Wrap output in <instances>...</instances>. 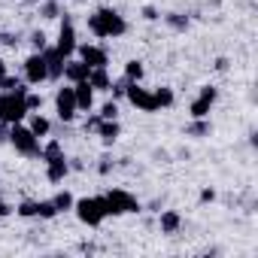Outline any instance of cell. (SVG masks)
Returning a JSON list of instances; mask_svg holds the SVG:
<instances>
[{"label":"cell","instance_id":"1","mask_svg":"<svg viewBox=\"0 0 258 258\" xmlns=\"http://www.w3.org/2000/svg\"><path fill=\"white\" fill-rule=\"evenodd\" d=\"M88 31L97 37V40H118L127 34V22L118 10L112 7H100L88 16Z\"/></svg>","mask_w":258,"mask_h":258},{"label":"cell","instance_id":"2","mask_svg":"<svg viewBox=\"0 0 258 258\" xmlns=\"http://www.w3.org/2000/svg\"><path fill=\"white\" fill-rule=\"evenodd\" d=\"M7 143L19 152V155H25V158H40V149H43V143H40V137L31 131L28 124H10V137H7Z\"/></svg>","mask_w":258,"mask_h":258},{"label":"cell","instance_id":"3","mask_svg":"<svg viewBox=\"0 0 258 258\" xmlns=\"http://www.w3.org/2000/svg\"><path fill=\"white\" fill-rule=\"evenodd\" d=\"M73 213H76V219H79L82 225H88V228H100L103 219H109V216H106L103 195H97V198H79V201L73 204Z\"/></svg>","mask_w":258,"mask_h":258},{"label":"cell","instance_id":"4","mask_svg":"<svg viewBox=\"0 0 258 258\" xmlns=\"http://www.w3.org/2000/svg\"><path fill=\"white\" fill-rule=\"evenodd\" d=\"M103 204H106V216H127V213H140L143 204L124 188H109L103 195Z\"/></svg>","mask_w":258,"mask_h":258},{"label":"cell","instance_id":"5","mask_svg":"<svg viewBox=\"0 0 258 258\" xmlns=\"http://www.w3.org/2000/svg\"><path fill=\"white\" fill-rule=\"evenodd\" d=\"M28 106H25V97L22 94H7L0 91V124H19L28 118Z\"/></svg>","mask_w":258,"mask_h":258},{"label":"cell","instance_id":"6","mask_svg":"<svg viewBox=\"0 0 258 258\" xmlns=\"http://www.w3.org/2000/svg\"><path fill=\"white\" fill-rule=\"evenodd\" d=\"M76 25H73V16L70 13H61V31H58V40H55V49L64 55V58H73L76 55Z\"/></svg>","mask_w":258,"mask_h":258},{"label":"cell","instance_id":"7","mask_svg":"<svg viewBox=\"0 0 258 258\" xmlns=\"http://www.w3.org/2000/svg\"><path fill=\"white\" fill-rule=\"evenodd\" d=\"M55 112H58L61 124H70V121L79 115V109H76V94H73V85H70V82L55 91Z\"/></svg>","mask_w":258,"mask_h":258},{"label":"cell","instance_id":"8","mask_svg":"<svg viewBox=\"0 0 258 258\" xmlns=\"http://www.w3.org/2000/svg\"><path fill=\"white\" fill-rule=\"evenodd\" d=\"M124 100L131 103V106H137L140 112H158V103H155V94H152V88H143L140 82H127Z\"/></svg>","mask_w":258,"mask_h":258},{"label":"cell","instance_id":"9","mask_svg":"<svg viewBox=\"0 0 258 258\" xmlns=\"http://www.w3.org/2000/svg\"><path fill=\"white\" fill-rule=\"evenodd\" d=\"M76 55H79V61H85L91 70H94V67H109V52H106L103 46H97V43H79V46H76Z\"/></svg>","mask_w":258,"mask_h":258},{"label":"cell","instance_id":"10","mask_svg":"<svg viewBox=\"0 0 258 258\" xmlns=\"http://www.w3.org/2000/svg\"><path fill=\"white\" fill-rule=\"evenodd\" d=\"M25 82H28V85H43V82H49L46 61H43L40 52H31V55L25 58Z\"/></svg>","mask_w":258,"mask_h":258},{"label":"cell","instance_id":"11","mask_svg":"<svg viewBox=\"0 0 258 258\" xmlns=\"http://www.w3.org/2000/svg\"><path fill=\"white\" fill-rule=\"evenodd\" d=\"M40 55H43V61H46L49 82H61V79H64V61H67V58H64V55H61L55 46H46Z\"/></svg>","mask_w":258,"mask_h":258},{"label":"cell","instance_id":"12","mask_svg":"<svg viewBox=\"0 0 258 258\" xmlns=\"http://www.w3.org/2000/svg\"><path fill=\"white\" fill-rule=\"evenodd\" d=\"M73 94H76V109L79 112H91L94 109V88H91V82L88 79H82V82H76L73 85Z\"/></svg>","mask_w":258,"mask_h":258},{"label":"cell","instance_id":"13","mask_svg":"<svg viewBox=\"0 0 258 258\" xmlns=\"http://www.w3.org/2000/svg\"><path fill=\"white\" fill-rule=\"evenodd\" d=\"M88 73H91V67H88L85 61H79V58H67V61H64V82L76 85V82L88 79Z\"/></svg>","mask_w":258,"mask_h":258},{"label":"cell","instance_id":"14","mask_svg":"<svg viewBox=\"0 0 258 258\" xmlns=\"http://www.w3.org/2000/svg\"><path fill=\"white\" fill-rule=\"evenodd\" d=\"M94 134L100 137L103 146H112V143L121 137V124H118V118H103V121L97 124V131H94Z\"/></svg>","mask_w":258,"mask_h":258},{"label":"cell","instance_id":"15","mask_svg":"<svg viewBox=\"0 0 258 258\" xmlns=\"http://www.w3.org/2000/svg\"><path fill=\"white\" fill-rule=\"evenodd\" d=\"M70 173V164H67V155L55 158V161H46V179L49 182H64Z\"/></svg>","mask_w":258,"mask_h":258},{"label":"cell","instance_id":"16","mask_svg":"<svg viewBox=\"0 0 258 258\" xmlns=\"http://www.w3.org/2000/svg\"><path fill=\"white\" fill-rule=\"evenodd\" d=\"M158 228L161 234H176L182 228V216L176 210H158Z\"/></svg>","mask_w":258,"mask_h":258},{"label":"cell","instance_id":"17","mask_svg":"<svg viewBox=\"0 0 258 258\" xmlns=\"http://www.w3.org/2000/svg\"><path fill=\"white\" fill-rule=\"evenodd\" d=\"M28 127H31V131H34L40 140L52 134V121H49L43 112H28Z\"/></svg>","mask_w":258,"mask_h":258},{"label":"cell","instance_id":"18","mask_svg":"<svg viewBox=\"0 0 258 258\" xmlns=\"http://www.w3.org/2000/svg\"><path fill=\"white\" fill-rule=\"evenodd\" d=\"M213 134V121L210 118H191V124L185 127V137H195V140H204Z\"/></svg>","mask_w":258,"mask_h":258},{"label":"cell","instance_id":"19","mask_svg":"<svg viewBox=\"0 0 258 258\" xmlns=\"http://www.w3.org/2000/svg\"><path fill=\"white\" fill-rule=\"evenodd\" d=\"M88 82H91V88L94 91H109V70L106 67H94L91 73H88Z\"/></svg>","mask_w":258,"mask_h":258},{"label":"cell","instance_id":"20","mask_svg":"<svg viewBox=\"0 0 258 258\" xmlns=\"http://www.w3.org/2000/svg\"><path fill=\"white\" fill-rule=\"evenodd\" d=\"M64 7H61V0H40V19L52 22V19H61Z\"/></svg>","mask_w":258,"mask_h":258},{"label":"cell","instance_id":"21","mask_svg":"<svg viewBox=\"0 0 258 258\" xmlns=\"http://www.w3.org/2000/svg\"><path fill=\"white\" fill-rule=\"evenodd\" d=\"M164 19V25L170 28V31H176V34H185L188 31V16H182V13H167V16H161Z\"/></svg>","mask_w":258,"mask_h":258},{"label":"cell","instance_id":"22","mask_svg":"<svg viewBox=\"0 0 258 258\" xmlns=\"http://www.w3.org/2000/svg\"><path fill=\"white\" fill-rule=\"evenodd\" d=\"M124 76L131 79V82H143V76H146V67H143V61H137V58L124 61Z\"/></svg>","mask_w":258,"mask_h":258},{"label":"cell","instance_id":"23","mask_svg":"<svg viewBox=\"0 0 258 258\" xmlns=\"http://www.w3.org/2000/svg\"><path fill=\"white\" fill-rule=\"evenodd\" d=\"M152 94H155V103H158V109H170L173 106V88H167V85H158V88H152Z\"/></svg>","mask_w":258,"mask_h":258},{"label":"cell","instance_id":"24","mask_svg":"<svg viewBox=\"0 0 258 258\" xmlns=\"http://www.w3.org/2000/svg\"><path fill=\"white\" fill-rule=\"evenodd\" d=\"M210 109H213V103L204 100V97H195V100L188 103V115H191V118H210Z\"/></svg>","mask_w":258,"mask_h":258},{"label":"cell","instance_id":"25","mask_svg":"<svg viewBox=\"0 0 258 258\" xmlns=\"http://www.w3.org/2000/svg\"><path fill=\"white\" fill-rule=\"evenodd\" d=\"M64 155V146H61V140H49L43 149H40V161L46 164V161H55V158H61Z\"/></svg>","mask_w":258,"mask_h":258},{"label":"cell","instance_id":"26","mask_svg":"<svg viewBox=\"0 0 258 258\" xmlns=\"http://www.w3.org/2000/svg\"><path fill=\"white\" fill-rule=\"evenodd\" d=\"M52 204H55V210H58V213H70V210H73V204H76V198L64 188V191H58V195L52 198Z\"/></svg>","mask_w":258,"mask_h":258},{"label":"cell","instance_id":"27","mask_svg":"<svg viewBox=\"0 0 258 258\" xmlns=\"http://www.w3.org/2000/svg\"><path fill=\"white\" fill-rule=\"evenodd\" d=\"M55 216H58V210L52 201H37V219H55Z\"/></svg>","mask_w":258,"mask_h":258},{"label":"cell","instance_id":"28","mask_svg":"<svg viewBox=\"0 0 258 258\" xmlns=\"http://www.w3.org/2000/svg\"><path fill=\"white\" fill-rule=\"evenodd\" d=\"M16 213H19L22 219H37V201H22V204L16 207Z\"/></svg>","mask_w":258,"mask_h":258},{"label":"cell","instance_id":"29","mask_svg":"<svg viewBox=\"0 0 258 258\" xmlns=\"http://www.w3.org/2000/svg\"><path fill=\"white\" fill-rule=\"evenodd\" d=\"M31 46H34V52H43L46 46H49V37L43 34V31H31V40H28Z\"/></svg>","mask_w":258,"mask_h":258},{"label":"cell","instance_id":"30","mask_svg":"<svg viewBox=\"0 0 258 258\" xmlns=\"http://www.w3.org/2000/svg\"><path fill=\"white\" fill-rule=\"evenodd\" d=\"M25 106H28L31 112L43 109V94H37V91H28V94H25Z\"/></svg>","mask_w":258,"mask_h":258},{"label":"cell","instance_id":"31","mask_svg":"<svg viewBox=\"0 0 258 258\" xmlns=\"http://www.w3.org/2000/svg\"><path fill=\"white\" fill-rule=\"evenodd\" d=\"M97 115H100V118H118V100H106Z\"/></svg>","mask_w":258,"mask_h":258},{"label":"cell","instance_id":"32","mask_svg":"<svg viewBox=\"0 0 258 258\" xmlns=\"http://www.w3.org/2000/svg\"><path fill=\"white\" fill-rule=\"evenodd\" d=\"M100 121H103V118H100L97 112H88V115H85V121H82V131H85V134H94Z\"/></svg>","mask_w":258,"mask_h":258},{"label":"cell","instance_id":"33","mask_svg":"<svg viewBox=\"0 0 258 258\" xmlns=\"http://www.w3.org/2000/svg\"><path fill=\"white\" fill-rule=\"evenodd\" d=\"M198 97H204V100H210V103H216V100H219V88H216V85H201V91H198Z\"/></svg>","mask_w":258,"mask_h":258},{"label":"cell","instance_id":"34","mask_svg":"<svg viewBox=\"0 0 258 258\" xmlns=\"http://www.w3.org/2000/svg\"><path fill=\"white\" fill-rule=\"evenodd\" d=\"M112 167H115V164H112V158L106 155V158H100V164H97V173H100V176H106Z\"/></svg>","mask_w":258,"mask_h":258},{"label":"cell","instance_id":"35","mask_svg":"<svg viewBox=\"0 0 258 258\" xmlns=\"http://www.w3.org/2000/svg\"><path fill=\"white\" fill-rule=\"evenodd\" d=\"M143 19H146V22H158V19H161V13H158L155 7H143Z\"/></svg>","mask_w":258,"mask_h":258},{"label":"cell","instance_id":"36","mask_svg":"<svg viewBox=\"0 0 258 258\" xmlns=\"http://www.w3.org/2000/svg\"><path fill=\"white\" fill-rule=\"evenodd\" d=\"M216 201V188H201V204H213Z\"/></svg>","mask_w":258,"mask_h":258},{"label":"cell","instance_id":"37","mask_svg":"<svg viewBox=\"0 0 258 258\" xmlns=\"http://www.w3.org/2000/svg\"><path fill=\"white\" fill-rule=\"evenodd\" d=\"M7 216H13V207H10L4 198H0V219H7Z\"/></svg>","mask_w":258,"mask_h":258},{"label":"cell","instance_id":"38","mask_svg":"<svg viewBox=\"0 0 258 258\" xmlns=\"http://www.w3.org/2000/svg\"><path fill=\"white\" fill-rule=\"evenodd\" d=\"M228 67H231V61H228V58H216V70H219V73H225Z\"/></svg>","mask_w":258,"mask_h":258},{"label":"cell","instance_id":"39","mask_svg":"<svg viewBox=\"0 0 258 258\" xmlns=\"http://www.w3.org/2000/svg\"><path fill=\"white\" fill-rule=\"evenodd\" d=\"M7 73H10V64H7V61H4V58H0V79H4V76H7Z\"/></svg>","mask_w":258,"mask_h":258},{"label":"cell","instance_id":"40","mask_svg":"<svg viewBox=\"0 0 258 258\" xmlns=\"http://www.w3.org/2000/svg\"><path fill=\"white\" fill-rule=\"evenodd\" d=\"M25 4H40V0H25Z\"/></svg>","mask_w":258,"mask_h":258}]
</instances>
